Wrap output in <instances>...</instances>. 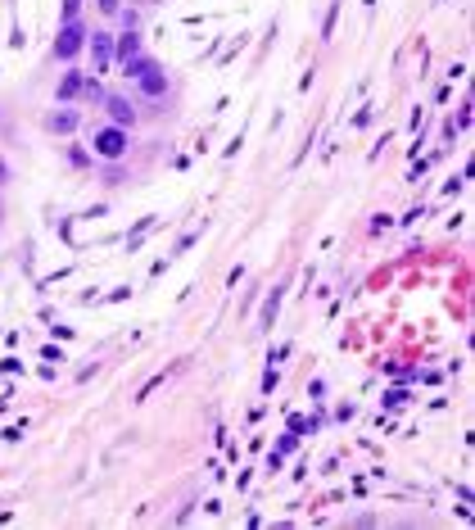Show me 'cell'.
I'll return each mask as SVG.
<instances>
[{"label":"cell","mask_w":475,"mask_h":530,"mask_svg":"<svg viewBox=\"0 0 475 530\" xmlns=\"http://www.w3.org/2000/svg\"><path fill=\"white\" fill-rule=\"evenodd\" d=\"M82 41H87L82 23H77V19H68V23H64V32H59V41H54V54H59V59H73V54L82 50Z\"/></svg>","instance_id":"cell-1"},{"label":"cell","mask_w":475,"mask_h":530,"mask_svg":"<svg viewBox=\"0 0 475 530\" xmlns=\"http://www.w3.org/2000/svg\"><path fill=\"white\" fill-rule=\"evenodd\" d=\"M96 154L100 159H122L127 154V136H122V127H104L96 136Z\"/></svg>","instance_id":"cell-2"},{"label":"cell","mask_w":475,"mask_h":530,"mask_svg":"<svg viewBox=\"0 0 475 530\" xmlns=\"http://www.w3.org/2000/svg\"><path fill=\"white\" fill-rule=\"evenodd\" d=\"M104 105H109V118H113V127H122V123L131 127V118H136V109H131V105H127L122 96H109Z\"/></svg>","instance_id":"cell-3"},{"label":"cell","mask_w":475,"mask_h":530,"mask_svg":"<svg viewBox=\"0 0 475 530\" xmlns=\"http://www.w3.org/2000/svg\"><path fill=\"white\" fill-rule=\"evenodd\" d=\"M91 50H96V68H100V73H104V68H109V54H113V45H109V36H104V32H96V36H91Z\"/></svg>","instance_id":"cell-4"},{"label":"cell","mask_w":475,"mask_h":530,"mask_svg":"<svg viewBox=\"0 0 475 530\" xmlns=\"http://www.w3.org/2000/svg\"><path fill=\"white\" fill-rule=\"evenodd\" d=\"M45 127H50V131H73L77 127V114H73V109H59V114L45 118Z\"/></svg>","instance_id":"cell-5"},{"label":"cell","mask_w":475,"mask_h":530,"mask_svg":"<svg viewBox=\"0 0 475 530\" xmlns=\"http://www.w3.org/2000/svg\"><path fill=\"white\" fill-rule=\"evenodd\" d=\"M122 64H127V77H136V82H141V77L154 68L150 59H145V54H131V59H122Z\"/></svg>","instance_id":"cell-6"},{"label":"cell","mask_w":475,"mask_h":530,"mask_svg":"<svg viewBox=\"0 0 475 530\" xmlns=\"http://www.w3.org/2000/svg\"><path fill=\"white\" fill-rule=\"evenodd\" d=\"M163 87H168V82H163V73H154V68L141 77V91H145V96H163Z\"/></svg>","instance_id":"cell-7"},{"label":"cell","mask_w":475,"mask_h":530,"mask_svg":"<svg viewBox=\"0 0 475 530\" xmlns=\"http://www.w3.org/2000/svg\"><path fill=\"white\" fill-rule=\"evenodd\" d=\"M118 54H122V59H131V54H141V36H118Z\"/></svg>","instance_id":"cell-8"},{"label":"cell","mask_w":475,"mask_h":530,"mask_svg":"<svg viewBox=\"0 0 475 530\" xmlns=\"http://www.w3.org/2000/svg\"><path fill=\"white\" fill-rule=\"evenodd\" d=\"M77 91H82V77H77V73H68L64 82H59V96H64V100H73Z\"/></svg>","instance_id":"cell-9"},{"label":"cell","mask_w":475,"mask_h":530,"mask_svg":"<svg viewBox=\"0 0 475 530\" xmlns=\"http://www.w3.org/2000/svg\"><path fill=\"white\" fill-rule=\"evenodd\" d=\"M276 308H281V290H272L267 304H263V322H267V326H272V317H276Z\"/></svg>","instance_id":"cell-10"},{"label":"cell","mask_w":475,"mask_h":530,"mask_svg":"<svg viewBox=\"0 0 475 530\" xmlns=\"http://www.w3.org/2000/svg\"><path fill=\"white\" fill-rule=\"evenodd\" d=\"M64 19H77V0H64Z\"/></svg>","instance_id":"cell-11"},{"label":"cell","mask_w":475,"mask_h":530,"mask_svg":"<svg viewBox=\"0 0 475 530\" xmlns=\"http://www.w3.org/2000/svg\"><path fill=\"white\" fill-rule=\"evenodd\" d=\"M100 10H104V14H118V0H100Z\"/></svg>","instance_id":"cell-12"}]
</instances>
